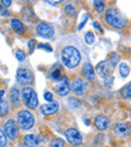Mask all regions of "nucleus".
<instances>
[{
	"label": "nucleus",
	"instance_id": "8",
	"mask_svg": "<svg viewBox=\"0 0 131 147\" xmlns=\"http://www.w3.org/2000/svg\"><path fill=\"white\" fill-rule=\"evenodd\" d=\"M4 132L6 136L11 140H14L17 137V133H18V128H17L16 123L13 120H8L4 125Z\"/></svg>",
	"mask_w": 131,
	"mask_h": 147
},
{
	"label": "nucleus",
	"instance_id": "9",
	"mask_svg": "<svg viewBox=\"0 0 131 147\" xmlns=\"http://www.w3.org/2000/svg\"><path fill=\"white\" fill-rule=\"evenodd\" d=\"M111 67H112V65H111L110 61H103L97 65V67H96L97 73H98L99 76L102 77V78H107V77L110 75Z\"/></svg>",
	"mask_w": 131,
	"mask_h": 147
},
{
	"label": "nucleus",
	"instance_id": "35",
	"mask_svg": "<svg viewBox=\"0 0 131 147\" xmlns=\"http://www.w3.org/2000/svg\"><path fill=\"white\" fill-rule=\"evenodd\" d=\"M94 27L96 29H98V30L100 31V32H102V31H103L102 28H101V26H100V24H99V23L97 22V21H95V22H94Z\"/></svg>",
	"mask_w": 131,
	"mask_h": 147
},
{
	"label": "nucleus",
	"instance_id": "11",
	"mask_svg": "<svg viewBox=\"0 0 131 147\" xmlns=\"http://www.w3.org/2000/svg\"><path fill=\"white\" fill-rule=\"evenodd\" d=\"M114 132L120 137H125L131 133V127L127 123H118L114 126Z\"/></svg>",
	"mask_w": 131,
	"mask_h": 147
},
{
	"label": "nucleus",
	"instance_id": "25",
	"mask_svg": "<svg viewBox=\"0 0 131 147\" xmlns=\"http://www.w3.org/2000/svg\"><path fill=\"white\" fill-rule=\"evenodd\" d=\"M61 69H55V71L51 73V78L53 81H61Z\"/></svg>",
	"mask_w": 131,
	"mask_h": 147
},
{
	"label": "nucleus",
	"instance_id": "21",
	"mask_svg": "<svg viewBox=\"0 0 131 147\" xmlns=\"http://www.w3.org/2000/svg\"><path fill=\"white\" fill-rule=\"evenodd\" d=\"M94 6L98 12H103L105 8V4L103 0H94Z\"/></svg>",
	"mask_w": 131,
	"mask_h": 147
},
{
	"label": "nucleus",
	"instance_id": "2",
	"mask_svg": "<svg viewBox=\"0 0 131 147\" xmlns=\"http://www.w3.org/2000/svg\"><path fill=\"white\" fill-rule=\"evenodd\" d=\"M105 21L111 27L116 29H122L126 26L127 20L125 16L116 8H110L105 12Z\"/></svg>",
	"mask_w": 131,
	"mask_h": 147
},
{
	"label": "nucleus",
	"instance_id": "32",
	"mask_svg": "<svg viewBox=\"0 0 131 147\" xmlns=\"http://www.w3.org/2000/svg\"><path fill=\"white\" fill-rule=\"evenodd\" d=\"M45 99L47 102H53V94L49 92H45Z\"/></svg>",
	"mask_w": 131,
	"mask_h": 147
},
{
	"label": "nucleus",
	"instance_id": "23",
	"mask_svg": "<svg viewBox=\"0 0 131 147\" xmlns=\"http://www.w3.org/2000/svg\"><path fill=\"white\" fill-rule=\"evenodd\" d=\"M85 41H86L88 45H93L95 41V37H94V34L93 32L91 31H88V32L85 34Z\"/></svg>",
	"mask_w": 131,
	"mask_h": 147
},
{
	"label": "nucleus",
	"instance_id": "38",
	"mask_svg": "<svg viewBox=\"0 0 131 147\" xmlns=\"http://www.w3.org/2000/svg\"><path fill=\"white\" fill-rule=\"evenodd\" d=\"M3 94H4V92H3V90H1V100H3Z\"/></svg>",
	"mask_w": 131,
	"mask_h": 147
},
{
	"label": "nucleus",
	"instance_id": "15",
	"mask_svg": "<svg viewBox=\"0 0 131 147\" xmlns=\"http://www.w3.org/2000/svg\"><path fill=\"white\" fill-rule=\"evenodd\" d=\"M94 124L99 130H105L109 126V119L104 115H98L95 118Z\"/></svg>",
	"mask_w": 131,
	"mask_h": 147
},
{
	"label": "nucleus",
	"instance_id": "30",
	"mask_svg": "<svg viewBox=\"0 0 131 147\" xmlns=\"http://www.w3.org/2000/svg\"><path fill=\"white\" fill-rule=\"evenodd\" d=\"M113 80H114V78H113L112 76H108L107 78H105V86L106 87L111 86V85H112Z\"/></svg>",
	"mask_w": 131,
	"mask_h": 147
},
{
	"label": "nucleus",
	"instance_id": "37",
	"mask_svg": "<svg viewBox=\"0 0 131 147\" xmlns=\"http://www.w3.org/2000/svg\"><path fill=\"white\" fill-rule=\"evenodd\" d=\"M87 19H88V17L86 16V17H85V19H84V20H83V22H82V23H81V24H80V26H79V29H81V28H82L83 26H84V24H85V23H86Z\"/></svg>",
	"mask_w": 131,
	"mask_h": 147
},
{
	"label": "nucleus",
	"instance_id": "27",
	"mask_svg": "<svg viewBox=\"0 0 131 147\" xmlns=\"http://www.w3.org/2000/svg\"><path fill=\"white\" fill-rule=\"evenodd\" d=\"M65 12H66V14L67 15H69V16H72L73 14L75 13V9H74V7L72 6V5H66V7H65Z\"/></svg>",
	"mask_w": 131,
	"mask_h": 147
},
{
	"label": "nucleus",
	"instance_id": "13",
	"mask_svg": "<svg viewBox=\"0 0 131 147\" xmlns=\"http://www.w3.org/2000/svg\"><path fill=\"white\" fill-rule=\"evenodd\" d=\"M57 92L61 96H67L70 92V84L67 78H63L57 85Z\"/></svg>",
	"mask_w": 131,
	"mask_h": 147
},
{
	"label": "nucleus",
	"instance_id": "4",
	"mask_svg": "<svg viewBox=\"0 0 131 147\" xmlns=\"http://www.w3.org/2000/svg\"><path fill=\"white\" fill-rule=\"evenodd\" d=\"M17 122H18L20 128L24 129V130H28L34 124V118L29 111L22 110L17 115Z\"/></svg>",
	"mask_w": 131,
	"mask_h": 147
},
{
	"label": "nucleus",
	"instance_id": "7",
	"mask_svg": "<svg viewBox=\"0 0 131 147\" xmlns=\"http://www.w3.org/2000/svg\"><path fill=\"white\" fill-rule=\"evenodd\" d=\"M65 136L67 140L71 143V144L78 145L82 142V135L77 129L70 128L65 132Z\"/></svg>",
	"mask_w": 131,
	"mask_h": 147
},
{
	"label": "nucleus",
	"instance_id": "22",
	"mask_svg": "<svg viewBox=\"0 0 131 147\" xmlns=\"http://www.w3.org/2000/svg\"><path fill=\"white\" fill-rule=\"evenodd\" d=\"M51 147H65V142L61 138H55L51 141Z\"/></svg>",
	"mask_w": 131,
	"mask_h": 147
},
{
	"label": "nucleus",
	"instance_id": "10",
	"mask_svg": "<svg viewBox=\"0 0 131 147\" xmlns=\"http://www.w3.org/2000/svg\"><path fill=\"white\" fill-rule=\"evenodd\" d=\"M41 113L45 116H49V115H53L57 112L59 110V104L57 102H49V104L43 105L41 107Z\"/></svg>",
	"mask_w": 131,
	"mask_h": 147
},
{
	"label": "nucleus",
	"instance_id": "16",
	"mask_svg": "<svg viewBox=\"0 0 131 147\" xmlns=\"http://www.w3.org/2000/svg\"><path fill=\"white\" fill-rule=\"evenodd\" d=\"M82 75L85 79L87 80L91 81V80H94L95 78V73H94V69L93 67L90 65L89 63H86L83 65L82 67Z\"/></svg>",
	"mask_w": 131,
	"mask_h": 147
},
{
	"label": "nucleus",
	"instance_id": "33",
	"mask_svg": "<svg viewBox=\"0 0 131 147\" xmlns=\"http://www.w3.org/2000/svg\"><path fill=\"white\" fill-rule=\"evenodd\" d=\"M11 1H12V0H1V3H2L3 6L9 7L11 5Z\"/></svg>",
	"mask_w": 131,
	"mask_h": 147
},
{
	"label": "nucleus",
	"instance_id": "18",
	"mask_svg": "<svg viewBox=\"0 0 131 147\" xmlns=\"http://www.w3.org/2000/svg\"><path fill=\"white\" fill-rule=\"evenodd\" d=\"M121 96L123 98L131 99V83H129L125 87H123L122 90H121Z\"/></svg>",
	"mask_w": 131,
	"mask_h": 147
},
{
	"label": "nucleus",
	"instance_id": "31",
	"mask_svg": "<svg viewBox=\"0 0 131 147\" xmlns=\"http://www.w3.org/2000/svg\"><path fill=\"white\" fill-rule=\"evenodd\" d=\"M37 47H38V49H45V51H53V49H51V47H49V45H43V43H39V45H37Z\"/></svg>",
	"mask_w": 131,
	"mask_h": 147
},
{
	"label": "nucleus",
	"instance_id": "26",
	"mask_svg": "<svg viewBox=\"0 0 131 147\" xmlns=\"http://www.w3.org/2000/svg\"><path fill=\"white\" fill-rule=\"evenodd\" d=\"M7 110H8V105H7V103L4 102L3 100H1V106H0V113H1V116L6 114Z\"/></svg>",
	"mask_w": 131,
	"mask_h": 147
},
{
	"label": "nucleus",
	"instance_id": "29",
	"mask_svg": "<svg viewBox=\"0 0 131 147\" xmlns=\"http://www.w3.org/2000/svg\"><path fill=\"white\" fill-rule=\"evenodd\" d=\"M110 63L111 65H112V67H114L115 65H116L117 61H118V55H116V53H112V55H111V59H110Z\"/></svg>",
	"mask_w": 131,
	"mask_h": 147
},
{
	"label": "nucleus",
	"instance_id": "19",
	"mask_svg": "<svg viewBox=\"0 0 131 147\" xmlns=\"http://www.w3.org/2000/svg\"><path fill=\"white\" fill-rule=\"evenodd\" d=\"M119 73H120L121 77H123V78H126V77L128 76V74H129V67L126 65V63H122L120 65H119Z\"/></svg>",
	"mask_w": 131,
	"mask_h": 147
},
{
	"label": "nucleus",
	"instance_id": "17",
	"mask_svg": "<svg viewBox=\"0 0 131 147\" xmlns=\"http://www.w3.org/2000/svg\"><path fill=\"white\" fill-rule=\"evenodd\" d=\"M10 24H11V28L16 31L17 33H20V34L24 33V26H23L22 22H20V20H18V19H12L10 21Z\"/></svg>",
	"mask_w": 131,
	"mask_h": 147
},
{
	"label": "nucleus",
	"instance_id": "6",
	"mask_svg": "<svg viewBox=\"0 0 131 147\" xmlns=\"http://www.w3.org/2000/svg\"><path fill=\"white\" fill-rule=\"evenodd\" d=\"M36 31H37V34L39 36L43 37V38H51V37H53V32H55L53 26L47 22L39 23L36 27Z\"/></svg>",
	"mask_w": 131,
	"mask_h": 147
},
{
	"label": "nucleus",
	"instance_id": "24",
	"mask_svg": "<svg viewBox=\"0 0 131 147\" xmlns=\"http://www.w3.org/2000/svg\"><path fill=\"white\" fill-rule=\"evenodd\" d=\"M15 57H16V59L18 61H24L26 55H25V53L23 51H21V49H17L16 53H15Z\"/></svg>",
	"mask_w": 131,
	"mask_h": 147
},
{
	"label": "nucleus",
	"instance_id": "12",
	"mask_svg": "<svg viewBox=\"0 0 131 147\" xmlns=\"http://www.w3.org/2000/svg\"><path fill=\"white\" fill-rule=\"evenodd\" d=\"M72 90L76 95H83L86 91V84L81 79L76 78L72 82Z\"/></svg>",
	"mask_w": 131,
	"mask_h": 147
},
{
	"label": "nucleus",
	"instance_id": "28",
	"mask_svg": "<svg viewBox=\"0 0 131 147\" xmlns=\"http://www.w3.org/2000/svg\"><path fill=\"white\" fill-rule=\"evenodd\" d=\"M6 144V136L4 135V131H0V147H4Z\"/></svg>",
	"mask_w": 131,
	"mask_h": 147
},
{
	"label": "nucleus",
	"instance_id": "1",
	"mask_svg": "<svg viewBox=\"0 0 131 147\" xmlns=\"http://www.w3.org/2000/svg\"><path fill=\"white\" fill-rule=\"evenodd\" d=\"M61 59L63 65L69 69H74L80 63L81 53L73 45H67L61 51Z\"/></svg>",
	"mask_w": 131,
	"mask_h": 147
},
{
	"label": "nucleus",
	"instance_id": "36",
	"mask_svg": "<svg viewBox=\"0 0 131 147\" xmlns=\"http://www.w3.org/2000/svg\"><path fill=\"white\" fill-rule=\"evenodd\" d=\"M49 3H51V4H57V3L61 2V0H47Z\"/></svg>",
	"mask_w": 131,
	"mask_h": 147
},
{
	"label": "nucleus",
	"instance_id": "20",
	"mask_svg": "<svg viewBox=\"0 0 131 147\" xmlns=\"http://www.w3.org/2000/svg\"><path fill=\"white\" fill-rule=\"evenodd\" d=\"M19 98H20V94H19V91L16 88H13L11 90L10 93V99L13 103H18L19 102Z\"/></svg>",
	"mask_w": 131,
	"mask_h": 147
},
{
	"label": "nucleus",
	"instance_id": "5",
	"mask_svg": "<svg viewBox=\"0 0 131 147\" xmlns=\"http://www.w3.org/2000/svg\"><path fill=\"white\" fill-rule=\"evenodd\" d=\"M16 80L19 85L21 86H26L28 84H31L33 81V75L28 69L24 67H21L17 69Z\"/></svg>",
	"mask_w": 131,
	"mask_h": 147
},
{
	"label": "nucleus",
	"instance_id": "3",
	"mask_svg": "<svg viewBox=\"0 0 131 147\" xmlns=\"http://www.w3.org/2000/svg\"><path fill=\"white\" fill-rule=\"evenodd\" d=\"M21 99L29 109H34L38 105L37 95L31 88H24L21 91Z\"/></svg>",
	"mask_w": 131,
	"mask_h": 147
},
{
	"label": "nucleus",
	"instance_id": "34",
	"mask_svg": "<svg viewBox=\"0 0 131 147\" xmlns=\"http://www.w3.org/2000/svg\"><path fill=\"white\" fill-rule=\"evenodd\" d=\"M34 45H35V40L31 39L30 41H28V47H29V49H30L31 51L34 49Z\"/></svg>",
	"mask_w": 131,
	"mask_h": 147
},
{
	"label": "nucleus",
	"instance_id": "14",
	"mask_svg": "<svg viewBox=\"0 0 131 147\" xmlns=\"http://www.w3.org/2000/svg\"><path fill=\"white\" fill-rule=\"evenodd\" d=\"M41 139L34 134H26L23 137V144L26 147H36L39 144Z\"/></svg>",
	"mask_w": 131,
	"mask_h": 147
}]
</instances>
